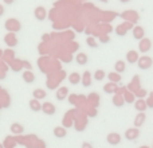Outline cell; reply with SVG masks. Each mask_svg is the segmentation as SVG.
Instances as JSON below:
<instances>
[{
    "label": "cell",
    "instance_id": "cell-1",
    "mask_svg": "<svg viewBox=\"0 0 153 148\" xmlns=\"http://www.w3.org/2000/svg\"><path fill=\"white\" fill-rule=\"evenodd\" d=\"M108 140L110 141L113 146H116L117 143H118V140H120V138L117 135H110V136H108Z\"/></svg>",
    "mask_w": 153,
    "mask_h": 148
},
{
    "label": "cell",
    "instance_id": "cell-2",
    "mask_svg": "<svg viewBox=\"0 0 153 148\" xmlns=\"http://www.w3.org/2000/svg\"><path fill=\"white\" fill-rule=\"evenodd\" d=\"M54 133H55L56 136H59V138H62V136H65V132L62 129H55L54 131Z\"/></svg>",
    "mask_w": 153,
    "mask_h": 148
},
{
    "label": "cell",
    "instance_id": "cell-3",
    "mask_svg": "<svg viewBox=\"0 0 153 148\" xmlns=\"http://www.w3.org/2000/svg\"><path fill=\"white\" fill-rule=\"evenodd\" d=\"M31 108L35 109V111H38V109H39V105H38L36 102H34V101H32V102H31Z\"/></svg>",
    "mask_w": 153,
    "mask_h": 148
}]
</instances>
